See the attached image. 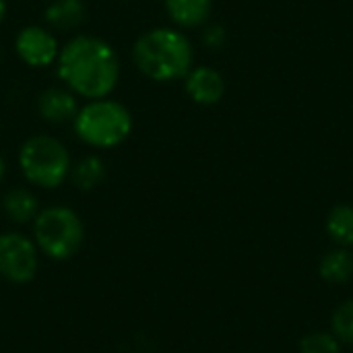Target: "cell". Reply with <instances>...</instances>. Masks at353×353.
I'll use <instances>...</instances> for the list:
<instances>
[{
	"mask_svg": "<svg viewBox=\"0 0 353 353\" xmlns=\"http://www.w3.org/2000/svg\"><path fill=\"white\" fill-rule=\"evenodd\" d=\"M192 43L188 37L170 27H155L139 35L132 46V60L137 68L157 83L184 79L192 66Z\"/></svg>",
	"mask_w": 353,
	"mask_h": 353,
	"instance_id": "7a4b0ae2",
	"label": "cell"
},
{
	"mask_svg": "<svg viewBox=\"0 0 353 353\" xmlns=\"http://www.w3.org/2000/svg\"><path fill=\"white\" fill-rule=\"evenodd\" d=\"M37 110H39V116L52 124H62V122L74 120V116L79 112L77 95L64 87H50L39 95Z\"/></svg>",
	"mask_w": 353,
	"mask_h": 353,
	"instance_id": "9c48e42d",
	"label": "cell"
},
{
	"mask_svg": "<svg viewBox=\"0 0 353 353\" xmlns=\"http://www.w3.org/2000/svg\"><path fill=\"white\" fill-rule=\"evenodd\" d=\"M184 89L190 99L199 105H215L221 101L225 93V81L221 72L211 66H196L190 68L184 77Z\"/></svg>",
	"mask_w": 353,
	"mask_h": 353,
	"instance_id": "ba28073f",
	"label": "cell"
},
{
	"mask_svg": "<svg viewBox=\"0 0 353 353\" xmlns=\"http://www.w3.org/2000/svg\"><path fill=\"white\" fill-rule=\"evenodd\" d=\"M105 178V165L97 155L83 157L72 170V182L79 190H93Z\"/></svg>",
	"mask_w": 353,
	"mask_h": 353,
	"instance_id": "9a60e30c",
	"label": "cell"
},
{
	"mask_svg": "<svg viewBox=\"0 0 353 353\" xmlns=\"http://www.w3.org/2000/svg\"><path fill=\"white\" fill-rule=\"evenodd\" d=\"M77 137L95 149H112L120 145L132 130V116L126 105L114 99H91L79 108L74 120Z\"/></svg>",
	"mask_w": 353,
	"mask_h": 353,
	"instance_id": "3957f363",
	"label": "cell"
},
{
	"mask_svg": "<svg viewBox=\"0 0 353 353\" xmlns=\"http://www.w3.org/2000/svg\"><path fill=\"white\" fill-rule=\"evenodd\" d=\"M14 50L19 58L27 66H33V68L50 66L58 58V52H60L56 37L48 29L35 27V25H29L19 31L14 39Z\"/></svg>",
	"mask_w": 353,
	"mask_h": 353,
	"instance_id": "52a82bcc",
	"label": "cell"
},
{
	"mask_svg": "<svg viewBox=\"0 0 353 353\" xmlns=\"http://www.w3.org/2000/svg\"><path fill=\"white\" fill-rule=\"evenodd\" d=\"M19 165L31 184L39 188H56L70 174V155L58 139L37 134L23 143Z\"/></svg>",
	"mask_w": 353,
	"mask_h": 353,
	"instance_id": "5b68a950",
	"label": "cell"
},
{
	"mask_svg": "<svg viewBox=\"0 0 353 353\" xmlns=\"http://www.w3.org/2000/svg\"><path fill=\"white\" fill-rule=\"evenodd\" d=\"M203 41H205V46H209V48H213V50L221 48L223 41H225V31H223V27H219V25L209 27V29L205 31V35H203Z\"/></svg>",
	"mask_w": 353,
	"mask_h": 353,
	"instance_id": "ac0fdd59",
	"label": "cell"
},
{
	"mask_svg": "<svg viewBox=\"0 0 353 353\" xmlns=\"http://www.w3.org/2000/svg\"><path fill=\"white\" fill-rule=\"evenodd\" d=\"M331 333L339 343L353 345V300L339 304L331 316Z\"/></svg>",
	"mask_w": 353,
	"mask_h": 353,
	"instance_id": "2e32d148",
	"label": "cell"
},
{
	"mask_svg": "<svg viewBox=\"0 0 353 353\" xmlns=\"http://www.w3.org/2000/svg\"><path fill=\"white\" fill-rule=\"evenodd\" d=\"M319 273L329 283H345L353 277V254L345 248L331 250L319 265Z\"/></svg>",
	"mask_w": 353,
	"mask_h": 353,
	"instance_id": "4fadbf2b",
	"label": "cell"
},
{
	"mask_svg": "<svg viewBox=\"0 0 353 353\" xmlns=\"http://www.w3.org/2000/svg\"><path fill=\"white\" fill-rule=\"evenodd\" d=\"M37 273V246L23 234H0V275L10 283H29Z\"/></svg>",
	"mask_w": 353,
	"mask_h": 353,
	"instance_id": "8992f818",
	"label": "cell"
},
{
	"mask_svg": "<svg viewBox=\"0 0 353 353\" xmlns=\"http://www.w3.org/2000/svg\"><path fill=\"white\" fill-rule=\"evenodd\" d=\"M4 170H6V165H4V157L0 155V182H2V178H4Z\"/></svg>",
	"mask_w": 353,
	"mask_h": 353,
	"instance_id": "ffe728a7",
	"label": "cell"
},
{
	"mask_svg": "<svg viewBox=\"0 0 353 353\" xmlns=\"http://www.w3.org/2000/svg\"><path fill=\"white\" fill-rule=\"evenodd\" d=\"M58 77L85 99L108 97L120 77V62L114 48L93 35H77L58 52Z\"/></svg>",
	"mask_w": 353,
	"mask_h": 353,
	"instance_id": "6da1fadb",
	"label": "cell"
},
{
	"mask_svg": "<svg viewBox=\"0 0 353 353\" xmlns=\"http://www.w3.org/2000/svg\"><path fill=\"white\" fill-rule=\"evenodd\" d=\"M85 19V4L83 0H54L46 8V21L50 27L58 31L77 29Z\"/></svg>",
	"mask_w": 353,
	"mask_h": 353,
	"instance_id": "7c38bea8",
	"label": "cell"
},
{
	"mask_svg": "<svg viewBox=\"0 0 353 353\" xmlns=\"http://www.w3.org/2000/svg\"><path fill=\"white\" fill-rule=\"evenodd\" d=\"M33 242L52 261L72 259L85 240V228L81 217L62 205L48 207L33 219Z\"/></svg>",
	"mask_w": 353,
	"mask_h": 353,
	"instance_id": "277c9868",
	"label": "cell"
},
{
	"mask_svg": "<svg viewBox=\"0 0 353 353\" xmlns=\"http://www.w3.org/2000/svg\"><path fill=\"white\" fill-rule=\"evenodd\" d=\"M327 234L339 248L353 246V207L337 205L327 217Z\"/></svg>",
	"mask_w": 353,
	"mask_h": 353,
	"instance_id": "5bb4252c",
	"label": "cell"
},
{
	"mask_svg": "<svg viewBox=\"0 0 353 353\" xmlns=\"http://www.w3.org/2000/svg\"><path fill=\"white\" fill-rule=\"evenodd\" d=\"M2 209L4 215L12 221V223H29L37 217L39 207H37V199L33 192H29L27 188H12L4 194L2 199Z\"/></svg>",
	"mask_w": 353,
	"mask_h": 353,
	"instance_id": "8fae6325",
	"label": "cell"
},
{
	"mask_svg": "<svg viewBox=\"0 0 353 353\" xmlns=\"http://www.w3.org/2000/svg\"><path fill=\"white\" fill-rule=\"evenodd\" d=\"M165 8L176 25L194 29L211 17L213 0H165Z\"/></svg>",
	"mask_w": 353,
	"mask_h": 353,
	"instance_id": "30bf717a",
	"label": "cell"
},
{
	"mask_svg": "<svg viewBox=\"0 0 353 353\" xmlns=\"http://www.w3.org/2000/svg\"><path fill=\"white\" fill-rule=\"evenodd\" d=\"M339 347L333 333H310L300 341V353H339Z\"/></svg>",
	"mask_w": 353,
	"mask_h": 353,
	"instance_id": "e0dca14e",
	"label": "cell"
},
{
	"mask_svg": "<svg viewBox=\"0 0 353 353\" xmlns=\"http://www.w3.org/2000/svg\"><path fill=\"white\" fill-rule=\"evenodd\" d=\"M4 14H6V0H0V23L4 21Z\"/></svg>",
	"mask_w": 353,
	"mask_h": 353,
	"instance_id": "d6986e66",
	"label": "cell"
}]
</instances>
